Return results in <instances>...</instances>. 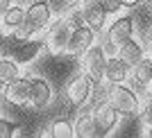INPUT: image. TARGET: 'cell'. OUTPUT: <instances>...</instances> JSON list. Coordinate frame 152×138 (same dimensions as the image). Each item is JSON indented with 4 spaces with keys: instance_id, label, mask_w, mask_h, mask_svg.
<instances>
[{
    "instance_id": "1",
    "label": "cell",
    "mask_w": 152,
    "mask_h": 138,
    "mask_svg": "<svg viewBox=\"0 0 152 138\" xmlns=\"http://www.w3.org/2000/svg\"><path fill=\"white\" fill-rule=\"evenodd\" d=\"M107 100L121 111V115L134 118V115L141 113V97H139V93H136L132 86H125V82L123 84H109Z\"/></svg>"
},
{
    "instance_id": "2",
    "label": "cell",
    "mask_w": 152,
    "mask_h": 138,
    "mask_svg": "<svg viewBox=\"0 0 152 138\" xmlns=\"http://www.w3.org/2000/svg\"><path fill=\"white\" fill-rule=\"evenodd\" d=\"M80 59H82V68H84V73L91 77V82L93 84L104 82V68H107L109 54L104 52V48H102L100 43H93Z\"/></svg>"
},
{
    "instance_id": "3",
    "label": "cell",
    "mask_w": 152,
    "mask_h": 138,
    "mask_svg": "<svg viewBox=\"0 0 152 138\" xmlns=\"http://www.w3.org/2000/svg\"><path fill=\"white\" fill-rule=\"evenodd\" d=\"M70 32H73V27L66 23V18H57L55 23L48 25L45 48H48L52 54H61V52H66L68 41H70Z\"/></svg>"
},
{
    "instance_id": "4",
    "label": "cell",
    "mask_w": 152,
    "mask_h": 138,
    "mask_svg": "<svg viewBox=\"0 0 152 138\" xmlns=\"http://www.w3.org/2000/svg\"><path fill=\"white\" fill-rule=\"evenodd\" d=\"M91 77L86 75V73H77V75H73V79H70L68 84H66V100H68L70 107H84L86 102H89L91 97Z\"/></svg>"
},
{
    "instance_id": "5",
    "label": "cell",
    "mask_w": 152,
    "mask_h": 138,
    "mask_svg": "<svg viewBox=\"0 0 152 138\" xmlns=\"http://www.w3.org/2000/svg\"><path fill=\"white\" fill-rule=\"evenodd\" d=\"M52 7L48 0H30V5L25 7V23H30L37 32L48 30L52 20Z\"/></svg>"
},
{
    "instance_id": "6",
    "label": "cell",
    "mask_w": 152,
    "mask_h": 138,
    "mask_svg": "<svg viewBox=\"0 0 152 138\" xmlns=\"http://www.w3.org/2000/svg\"><path fill=\"white\" fill-rule=\"evenodd\" d=\"M93 118H95V127H98V136H104L118 125L121 120V111L111 104L109 100H102L100 107L93 111Z\"/></svg>"
},
{
    "instance_id": "7",
    "label": "cell",
    "mask_w": 152,
    "mask_h": 138,
    "mask_svg": "<svg viewBox=\"0 0 152 138\" xmlns=\"http://www.w3.org/2000/svg\"><path fill=\"white\" fill-rule=\"evenodd\" d=\"M93 41H95V32L91 30L89 25H80V27H75V30L70 32V41H68L66 52H68L70 57H82L84 52L93 45Z\"/></svg>"
},
{
    "instance_id": "8",
    "label": "cell",
    "mask_w": 152,
    "mask_h": 138,
    "mask_svg": "<svg viewBox=\"0 0 152 138\" xmlns=\"http://www.w3.org/2000/svg\"><path fill=\"white\" fill-rule=\"evenodd\" d=\"M30 91H32V79L30 77L20 75L18 79L5 84V100L12 102V104H18V107H25L30 104Z\"/></svg>"
},
{
    "instance_id": "9",
    "label": "cell",
    "mask_w": 152,
    "mask_h": 138,
    "mask_svg": "<svg viewBox=\"0 0 152 138\" xmlns=\"http://www.w3.org/2000/svg\"><path fill=\"white\" fill-rule=\"evenodd\" d=\"M52 102V86L48 79H43V77H34L32 79V91H30V104L37 111H41V109H48Z\"/></svg>"
},
{
    "instance_id": "10",
    "label": "cell",
    "mask_w": 152,
    "mask_h": 138,
    "mask_svg": "<svg viewBox=\"0 0 152 138\" xmlns=\"http://www.w3.org/2000/svg\"><path fill=\"white\" fill-rule=\"evenodd\" d=\"M134 27H136V23H134L132 16H118V18L107 27V36L111 38L116 45H123L125 41L132 38Z\"/></svg>"
},
{
    "instance_id": "11",
    "label": "cell",
    "mask_w": 152,
    "mask_h": 138,
    "mask_svg": "<svg viewBox=\"0 0 152 138\" xmlns=\"http://www.w3.org/2000/svg\"><path fill=\"white\" fill-rule=\"evenodd\" d=\"M129 63L123 61L121 57H109L107 68H104V82L107 84H123L129 79Z\"/></svg>"
},
{
    "instance_id": "12",
    "label": "cell",
    "mask_w": 152,
    "mask_h": 138,
    "mask_svg": "<svg viewBox=\"0 0 152 138\" xmlns=\"http://www.w3.org/2000/svg\"><path fill=\"white\" fill-rule=\"evenodd\" d=\"M45 48V41H34V38H27V41H23V43L14 50L12 59H16V61L20 63V66H27V63H32L34 59L39 57V52Z\"/></svg>"
},
{
    "instance_id": "13",
    "label": "cell",
    "mask_w": 152,
    "mask_h": 138,
    "mask_svg": "<svg viewBox=\"0 0 152 138\" xmlns=\"http://www.w3.org/2000/svg\"><path fill=\"white\" fill-rule=\"evenodd\" d=\"M118 57H121L123 61H127V63L134 68V66L143 59V48H141L139 41L129 38V41H125L123 45H118Z\"/></svg>"
},
{
    "instance_id": "14",
    "label": "cell",
    "mask_w": 152,
    "mask_h": 138,
    "mask_svg": "<svg viewBox=\"0 0 152 138\" xmlns=\"http://www.w3.org/2000/svg\"><path fill=\"white\" fill-rule=\"evenodd\" d=\"M75 136L77 138H95L98 136V127H95L93 113H82L75 122Z\"/></svg>"
},
{
    "instance_id": "15",
    "label": "cell",
    "mask_w": 152,
    "mask_h": 138,
    "mask_svg": "<svg viewBox=\"0 0 152 138\" xmlns=\"http://www.w3.org/2000/svg\"><path fill=\"white\" fill-rule=\"evenodd\" d=\"M132 77L136 86H150L152 84V59H141L132 68Z\"/></svg>"
},
{
    "instance_id": "16",
    "label": "cell",
    "mask_w": 152,
    "mask_h": 138,
    "mask_svg": "<svg viewBox=\"0 0 152 138\" xmlns=\"http://www.w3.org/2000/svg\"><path fill=\"white\" fill-rule=\"evenodd\" d=\"M18 77H20V63L12 57H0V79L9 84Z\"/></svg>"
},
{
    "instance_id": "17",
    "label": "cell",
    "mask_w": 152,
    "mask_h": 138,
    "mask_svg": "<svg viewBox=\"0 0 152 138\" xmlns=\"http://www.w3.org/2000/svg\"><path fill=\"white\" fill-rule=\"evenodd\" d=\"M23 23H25V9L20 5H12L5 14H2V25H5L9 32H14L18 25H23Z\"/></svg>"
},
{
    "instance_id": "18",
    "label": "cell",
    "mask_w": 152,
    "mask_h": 138,
    "mask_svg": "<svg viewBox=\"0 0 152 138\" xmlns=\"http://www.w3.org/2000/svg\"><path fill=\"white\" fill-rule=\"evenodd\" d=\"M50 136L52 138H73L75 136V125L68 118H57L50 125Z\"/></svg>"
},
{
    "instance_id": "19",
    "label": "cell",
    "mask_w": 152,
    "mask_h": 138,
    "mask_svg": "<svg viewBox=\"0 0 152 138\" xmlns=\"http://www.w3.org/2000/svg\"><path fill=\"white\" fill-rule=\"evenodd\" d=\"M64 18H66V23H68L73 30L80 27V25H86V18H84V9H82V7H70Z\"/></svg>"
},
{
    "instance_id": "20",
    "label": "cell",
    "mask_w": 152,
    "mask_h": 138,
    "mask_svg": "<svg viewBox=\"0 0 152 138\" xmlns=\"http://www.w3.org/2000/svg\"><path fill=\"white\" fill-rule=\"evenodd\" d=\"M16 127H18V122H12V120L0 115V138H14Z\"/></svg>"
},
{
    "instance_id": "21",
    "label": "cell",
    "mask_w": 152,
    "mask_h": 138,
    "mask_svg": "<svg viewBox=\"0 0 152 138\" xmlns=\"http://www.w3.org/2000/svg\"><path fill=\"white\" fill-rule=\"evenodd\" d=\"M121 5L127 7V9H132V7H139L141 5V0H121Z\"/></svg>"
},
{
    "instance_id": "22",
    "label": "cell",
    "mask_w": 152,
    "mask_h": 138,
    "mask_svg": "<svg viewBox=\"0 0 152 138\" xmlns=\"http://www.w3.org/2000/svg\"><path fill=\"white\" fill-rule=\"evenodd\" d=\"M9 2H12V0H0V18H2V14H5L7 9L12 7V5H9Z\"/></svg>"
},
{
    "instance_id": "23",
    "label": "cell",
    "mask_w": 152,
    "mask_h": 138,
    "mask_svg": "<svg viewBox=\"0 0 152 138\" xmlns=\"http://www.w3.org/2000/svg\"><path fill=\"white\" fill-rule=\"evenodd\" d=\"M2 93H5V82H2V79H0V102L5 100V95H2Z\"/></svg>"
},
{
    "instance_id": "24",
    "label": "cell",
    "mask_w": 152,
    "mask_h": 138,
    "mask_svg": "<svg viewBox=\"0 0 152 138\" xmlns=\"http://www.w3.org/2000/svg\"><path fill=\"white\" fill-rule=\"evenodd\" d=\"M2 38H5V32H2V30H0V41H2Z\"/></svg>"
},
{
    "instance_id": "25",
    "label": "cell",
    "mask_w": 152,
    "mask_h": 138,
    "mask_svg": "<svg viewBox=\"0 0 152 138\" xmlns=\"http://www.w3.org/2000/svg\"><path fill=\"white\" fill-rule=\"evenodd\" d=\"M148 34H150V43H152V27H150V32H148Z\"/></svg>"
},
{
    "instance_id": "26",
    "label": "cell",
    "mask_w": 152,
    "mask_h": 138,
    "mask_svg": "<svg viewBox=\"0 0 152 138\" xmlns=\"http://www.w3.org/2000/svg\"><path fill=\"white\" fill-rule=\"evenodd\" d=\"M150 59H152V50H150Z\"/></svg>"
},
{
    "instance_id": "27",
    "label": "cell",
    "mask_w": 152,
    "mask_h": 138,
    "mask_svg": "<svg viewBox=\"0 0 152 138\" xmlns=\"http://www.w3.org/2000/svg\"><path fill=\"white\" fill-rule=\"evenodd\" d=\"M150 9H152V7H150Z\"/></svg>"
}]
</instances>
